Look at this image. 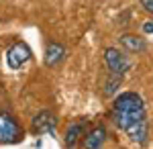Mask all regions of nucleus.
Wrapping results in <instances>:
<instances>
[{
  "label": "nucleus",
  "mask_w": 153,
  "mask_h": 149,
  "mask_svg": "<svg viewBox=\"0 0 153 149\" xmlns=\"http://www.w3.org/2000/svg\"><path fill=\"white\" fill-rule=\"evenodd\" d=\"M23 139V129L19 121L8 112H0V145H12Z\"/></svg>",
  "instance_id": "nucleus-1"
},
{
  "label": "nucleus",
  "mask_w": 153,
  "mask_h": 149,
  "mask_svg": "<svg viewBox=\"0 0 153 149\" xmlns=\"http://www.w3.org/2000/svg\"><path fill=\"white\" fill-rule=\"evenodd\" d=\"M145 110V102L137 92H123L112 102V112H137Z\"/></svg>",
  "instance_id": "nucleus-2"
},
{
  "label": "nucleus",
  "mask_w": 153,
  "mask_h": 149,
  "mask_svg": "<svg viewBox=\"0 0 153 149\" xmlns=\"http://www.w3.org/2000/svg\"><path fill=\"white\" fill-rule=\"evenodd\" d=\"M31 55H33L31 47L27 45V43H23V41H16V43H12L6 49V66L10 69H19L31 59Z\"/></svg>",
  "instance_id": "nucleus-3"
},
{
  "label": "nucleus",
  "mask_w": 153,
  "mask_h": 149,
  "mask_svg": "<svg viewBox=\"0 0 153 149\" xmlns=\"http://www.w3.org/2000/svg\"><path fill=\"white\" fill-rule=\"evenodd\" d=\"M104 63L110 74H120V76L131 68L129 57L120 49H114V47H106L104 49Z\"/></svg>",
  "instance_id": "nucleus-4"
},
{
  "label": "nucleus",
  "mask_w": 153,
  "mask_h": 149,
  "mask_svg": "<svg viewBox=\"0 0 153 149\" xmlns=\"http://www.w3.org/2000/svg\"><path fill=\"white\" fill-rule=\"evenodd\" d=\"M55 127H57V116L49 110H41L31 121V133L33 135H45V133L55 135Z\"/></svg>",
  "instance_id": "nucleus-5"
},
{
  "label": "nucleus",
  "mask_w": 153,
  "mask_h": 149,
  "mask_svg": "<svg viewBox=\"0 0 153 149\" xmlns=\"http://www.w3.org/2000/svg\"><path fill=\"white\" fill-rule=\"evenodd\" d=\"M106 127L104 125H94L92 129H88L86 131V135H84L82 139V147L86 149H98V147H102L104 145V141H106Z\"/></svg>",
  "instance_id": "nucleus-6"
},
{
  "label": "nucleus",
  "mask_w": 153,
  "mask_h": 149,
  "mask_svg": "<svg viewBox=\"0 0 153 149\" xmlns=\"http://www.w3.org/2000/svg\"><path fill=\"white\" fill-rule=\"evenodd\" d=\"M43 59H45V66H47V68L59 66V63L65 59V47L61 45V43H55V41L47 43L45 53H43Z\"/></svg>",
  "instance_id": "nucleus-7"
},
{
  "label": "nucleus",
  "mask_w": 153,
  "mask_h": 149,
  "mask_svg": "<svg viewBox=\"0 0 153 149\" xmlns=\"http://www.w3.org/2000/svg\"><path fill=\"white\" fill-rule=\"evenodd\" d=\"M84 135H86V121H78V123H71L63 135V143L65 147H76L82 143Z\"/></svg>",
  "instance_id": "nucleus-8"
},
{
  "label": "nucleus",
  "mask_w": 153,
  "mask_h": 149,
  "mask_svg": "<svg viewBox=\"0 0 153 149\" xmlns=\"http://www.w3.org/2000/svg\"><path fill=\"white\" fill-rule=\"evenodd\" d=\"M120 45L125 47L127 51H131V53H143L145 49H147V43H145V39L143 37H137V35H123L120 39Z\"/></svg>",
  "instance_id": "nucleus-9"
},
{
  "label": "nucleus",
  "mask_w": 153,
  "mask_h": 149,
  "mask_svg": "<svg viewBox=\"0 0 153 149\" xmlns=\"http://www.w3.org/2000/svg\"><path fill=\"white\" fill-rule=\"evenodd\" d=\"M120 84H123V76H120V74H110V78H108L106 84H104V96L117 94V90L120 88Z\"/></svg>",
  "instance_id": "nucleus-10"
},
{
  "label": "nucleus",
  "mask_w": 153,
  "mask_h": 149,
  "mask_svg": "<svg viewBox=\"0 0 153 149\" xmlns=\"http://www.w3.org/2000/svg\"><path fill=\"white\" fill-rule=\"evenodd\" d=\"M139 2H141L143 8H145V10H147V12L153 16V0H139Z\"/></svg>",
  "instance_id": "nucleus-11"
},
{
  "label": "nucleus",
  "mask_w": 153,
  "mask_h": 149,
  "mask_svg": "<svg viewBox=\"0 0 153 149\" xmlns=\"http://www.w3.org/2000/svg\"><path fill=\"white\" fill-rule=\"evenodd\" d=\"M143 31H145V33H149V35H153V21L143 23Z\"/></svg>",
  "instance_id": "nucleus-12"
}]
</instances>
